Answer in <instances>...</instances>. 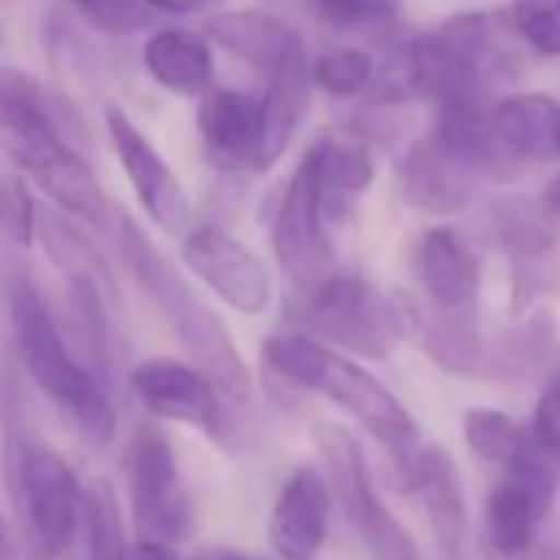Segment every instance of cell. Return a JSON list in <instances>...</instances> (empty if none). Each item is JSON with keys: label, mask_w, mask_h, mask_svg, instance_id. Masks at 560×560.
<instances>
[{"label": "cell", "mask_w": 560, "mask_h": 560, "mask_svg": "<svg viewBox=\"0 0 560 560\" xmlns=\"http://www.w3.org/2000/svg\"><path fill=\"white\" fill-rule=\"evenodd\" d=\"M264 363L284 383L317 393L350 412L386 452L393 468L419 445V425L409 409L357 360L314 340L311 334H277L264 343Z\"/></svg>", "instance_id": "1"}, {"label": "cell", "mask_w": 560, "mask_h": 560, "mask_svg": "<svg viewBox=\"0 0 560 560\" xmlns=\"http://www.w3.org/2000/svg\"><path fill=\"white\" fill-rule=\"evenodd\" d=\"M0 149L70 214L90 224L109 221V201L93 168L60 139L40 86L18 70H0Z\"/></svg>", "instance_id": "2"}, {"label": "cell", "mask_w": 560, "mask_h": 560, "mask_svg": "<svg viewBox=\"0 0 560 560\" xmlns=\"http://www.w3.org/2000/svg\"><path fill=\"white\" fill-rule=\"evenodd\" d=\"M122 250L126 260L132 264V273L139 277V284L155 298L178 343L188 350L191 366L218 389V396L231 409L247 406L254 396V380L221 317L185 284L178 267H172V260L162 257L132 221L122 224Z\"/></svg>", "instance_id": "3"}, {"label": "cell", "mask_w": 560, "mask_h": 560, "mask_svg": "<svg viewBox=\"0 0 560 560\" xmlns=\"http://www.w3.org/2000/svg\"><path fill=\"white\" fill-rule=\"evenodd\" d=\"M11 324L18 357L37 389L57 402L93 442H106L116 429L113 402L103 383L93 376L86 363L77 360L70 343L63 340L47 301L31 284L14 288L11 294Z\"/></svg>", "instance_id": "4"}, {"label": "cell", "mask_w": 560, "mask_h": 560, "mask_svg": "<svg viewBox=\"0 0 560 560\" xmlns=\"http://www.w3.org/2000/svg\"><path fill=\"white\" fill-rule=\"evenodd\" d=\"M304 327L314 340L363 360H386L406 337L399 301L360 273H327L311 288Z\"/></svg>", "instance_id": "5"}, {"label": "cell", "mask_w": 560, "mask_h": 560, "mask_svg": "<svg viewBox=\"0 0 560 560\" xmlns=\"http://www.w3.org/2000/svg\"><path fill=\"white\" fill-rule=\"evenodd\" d=\"M560 485V455L537 448L527 435L524 448L508 462L485 498V547L494 560H521L537 547V534L553 511Z\"/></svg>", "instance_id": "6"}, {"label": "cell", "mask_w": 560, "mask_h": 560, "mask_svg": "<svg viewBox=\"0 0 560 560\" xmlns=\"http://www.w3.org/2000/svg\"><path fill=\"white\" fill-rule=\"evenodd\" d=\"M14 494L37 553L63 560L86 524V491L77 471L54 448L21 442L14 455Z\"/></svg>", "instance_id": "7"}, {"label": "cell", "mask_w": 560, "mask_h": 560, "mask_svg": "<svg viewBox=\"0 0 560 560\" xmlns=\"http://www.w3.org/2000/svg\"><path fill=\"white\" fill-rule=\"evenodd\" d=\"M320 448L334 488L330 494H337L347 521L376 553V560H419L412 534L399 524V517H393V511L380 498L357 439L337 425H327L320 432Z\"/></svg>", "instance_id": "8"}, {"label": "cell", "mask_w": 560, "mask_h": 560, "mask_svg": "<svg viewBox=\"0 0 560 560\" xmlns=\"http://www.w3.org/2000/svg\"><path fill=\"white\" fill-rule=\"evenodd\" d=\"M182 260L201 284L244 317H264L273 304V277L264 257L224 228H191L182 234Z\"/></svg>", "instance_id": "9"}, {"label": "cell", "mask_w": 560, "mask_h": 560, "mask_svg": "<svg viewBox=\"0 0 560 560\" xmlns=\"http://www.w3.org/2000/svg\"><path fill=\"white\" fill-rule=\"evenodd\" d=\"M273 254L291 280L301 288H314L334 267V241H330V221L324 214L320 185L314 155L307 152L291 175L284 195H280L273 228H270Z\"/></svg>", "instance_id": "10"}, {"label": "cell", "mask_w": 560, "mask_h": 560, "mask_svg": "<svg viewBox=\"0 0 560 560\" xmlns=\"http://www.w3.org/2000/svg\"><path fill=\"white\" fill-rule=\"evenodd\" d=\"M126 475L132 491V514L152 537L178 544L191 534V501L178 481V458L172 442L155 429L142 425L126 448Z\"/></svg>", "instance_id": "11"}, {"label": "cell", "mask_w": 560, "mask_h": 560, "mask_svg": "<svg viewBox=\"0 0 560 560\" xmlns=\"http://www.w3.org/2000/svg\"><path fill=\"white\" fill-rule=\"evenodd\" d=\"M488 214L491 231L511 264V317H524L534 301L550 288L557 218L544 208L540 198L524 195L494 198Z\"/></svg>", "instance_id": "12"}, {"label": "cell", "mask_w": 560, "mask_h": 560, "mask_svg": "<svg viewBox=\"0 0 560 560\" xmlns=\"http://www.w3.org/2000/svg\"><path fill=\"white\" fill-rule=\"evenodd\" d=\"M129 383H132V393L139 396V402L152 416H159L165 422L195 425L211 442L231 448L234 419L224 409L228 402L218 396V389L195 366L155 357V360L139 363L132 370Z\"/></svg>", "instance_id": "13"}, {"label": "cell", "mask_w": 560, "mask_h": 560, "mask_svg": "<svg viewBox=\"0 0 560 560\" xmlns=\"http://www.w3.org/2000/svg\"><path fill=\"white\" fill-rule=\"evenodd\" d=\"M106 132L116 149V159L145 208V214L165 231L182 237L191 224V201L172 172V165L155 152V145L142 136V129L126 116L122 106H106Z\"/></svg>", "instance_id": "14"}, {"label": "cell", "mask_w": 560, "mask_h": 560, "mask_svg": "<svg viewBox=\"0 0 560 560\" xmlns=\"http://www.w3.org/2000/svg\"><path fill=\"white\" fill-rule=\"evenodd\" d=\"M396 485L425 511L432 537L445 560H462L465 553V530H468V508H465V485L452 455L439 445H419L402 465L393 468Z\"/></svg>", "instance_id": "15"}, {"label": "cell", "mask_w": 560, "mask_h": 560, "mask_svg": "<svg viewBox=\"0 0 560 560\" xmlns=\"http://www.w3.org/2000/svg\"><path fill=\"white\" fill-rule=\"evenodd\" d=\"M311 57L304 40L294 34L288 50L267 70V90L257 103V149L254 168H273L288 155L307 109H311Z\"/></svg>", "instance_id": "16"}, {"label": "cell", "mask_w": 560, "mask_h": 560, "mask_svg": "<svg viewBox=\"0 0 560 560\" xmlns=\"http://www.w3.org/2000/svg\"><path fill=\"white\" fill-rule=\"evenodd\" d=\"M330 524V481L314 468L301 465L280 488L270 511V544L280 560H314L327 540Z\"/></svg>", "instance_id": "17"}, {"label": "cell", "mask_w": 560, "mask_h": 560, "mask_svg": "<svg viewBox=\"0 0 560 560\" xmlns=\"http://www.w3.org/2000/svg\"><path fill=\"white\" fill-rule=\"evenodd\" d=\"M419 284L425 294V304L435 311L468 314L478 311L481 294V264L468 237L452 228L439 224L432 228L419 244Z\"/></svg>", "instance_id": "18"}, {"label": "cell", "mask_w": 560, "mask_h": 560, "mask_svg": "<svg viewBox=\"0 0 560 560\" xmlns=\"http://www.w3.org/2000/svg\"><path fill=\"white\" fill-rule=\"evenodd\" d=\"M399 182L409 205L429 214H455L475 195V172L458 162L432 132L409 145L399 162Z\"/></svg>", "instance_id": "19"}, {"label": "cell", "mask_w": 560, "mask_h": 560, "mask_svg": "<svg viewBox=\"0 0 560 560\" xmlns=\"http://www.w3.org/2000/svg\"><path fill=\"white\" fill-rule=\"evenodd\" d=\"M402 307V320H406V334H412L422 347V353L445 373L452 376H471L481 370V357H485V340H481V324H478V311L468 314H452V311H435V307H419V304H406Z\"/></svg>", "instance_id": "20"}, {"label": "cell", "mask_w": 560, "mask_h": 560, "mask_svg": "<svg viewBox=\"0 0 560 560\" xmlns=\"http://www.w3.org/2000/svg\"><path fill=\"white\" fill-rule=\"evenodd\" d=\"M198 136L208 162L218 172H241L244 165H254L257 103L237 90L205 93L198 109Z\"/></svg>", "instance_id": "21"}, {"label": "cell", "mask_w": 560, "mask_h": 560, "mask_svg": "<svg viewBox=\"0 0 560 560\" xmlns=\"http://www.w3.org/2000/svg\"><path fill=\"white\" fill-rule=\"evenodd\" d=\"M491 129L504 152L521 162L560 159V106L544 93H521L488 106Z\"/></svg>", "instance_id": "22"}, {"label": "cell", "mask_w": 560, "mask_h": 560, "mask_svg": "<svg viewBox=\"0 0 560 560\" xmlns=\"http://www.w3.org/2000/svg\"><path fill=\"white\" fill-rule=\"evenodd\" d=\"M149 77L175 96H205L214 80V54L208 37L188 31H159L142 47Z\"/></svg>", "instance_id": "23"}, {"label": "cell", "mask_w": 560, "mask_h": 560, "mask_svg": "<svg viewBox=\"0 0 560 560\" xmlns=\"http://www.w3.org/2000/svg\"><path fill=\"white\" fill-rule=\"evenodd\" d=\"M311 155H314V168H317L324 214L334 228L353 208V201L370 188L376 165H373L370 149L350 136H327L311 149Z\"/></svg>", "instance_id": "24"}, {"label": "cell", "mask_w": 560, "mask_h": 560, "mask_svg": "<svg viewBox=\"0 0 560 560\" xmlns=\"http://www.w3.org/2000/svg\"><path fill=\"white\" fill-rule=\"evenodd\" d=\"M205 37H208V44L221 47L224 54H231L257 70H270L280 60V54L288 50L294 31H288L267 11L244 8V11L214 14L205 27Z\"/></svg>", "instance_id": "25"}, {"label": "cell", "mask_w": 560, "mask_h": 560, "mask_svg": "<svg viewBox=\"0 0 560 560\" xmlns=\"http://www.w3.org/2000/svg\"><path fill=\"white\" fill-rule=\"evenodd\" d=\"M553 357V320L550 314H534L530 320H517L514 327L481 357V370L504 383H521L550 366Z\"/></svg>", "instance_id": "26"}, {"label": "cell", "mask_w": 560, "mask_h": 560, "mask_svg": "<svg viewBox=\"0 0 560 560\" xmlns=\"http://www.w3.org/2000/svg\"><path fill=\"white\" fill-rule=\"evenodd\" d=\"M37 234L50 254V260L57 267H63L70 277H73V284L80 291H96V288H106L109 294H116V284H113V273L103 260V254L86 241L80 237L67 221L60 218H44L37 221Z\"/></svg>", "instance_id": "27"}, {"label": "cell", "mask_w": 560, "mask_h": 560, "mask_svg": "<svg viewBox=\"0 0 560 560\" xmlns=\"http://www.w3.org/2000/svg\"><path fill=\"white\" fill-rule=\"evenodd\" d=\"M462 432H465L471 455L485 465H494L498 471L508 462H514V455L527 442V432L511 416L498 409H485V406H475L462 416Z\"/></svg>", "instance_id": "28"}, {"label": "cell", "mask_w": 560, "mask_h": 560, "mask_svg": "<svg viewBox=\"0 0 560 560\" xmlns=\"http://www.w3.org/2000/svg\"><path fill=\"white\" fill-rule=\"evenodd\" d=\"M86 547L90 560H129V540L122 524V508L106 481L86 488Z\"/></svg>", "instance_id": "29"}, {"label": "cell", "mask_w": 560, "mask_h": 560, "mask_svg": "<svg viewBox=\"0 0 560 560\" xmlns=\"http://www.w3.org/2000/svg\"><path fill=\"white\" fill-rule=\"evenodd\" d=\"M37 205L31 191V178L24 168L0 149V231L18 247H31L37 241Z\"/></svg>", "instance_id": "30"}, {"label": "cell", "mask_w": 560, "mask_h": 560, "mask_svg": "<svg viewBox=\"0 0 560 560\" xmlns=\"http://www.w3.org/2000/svg\"><path fill=\"white\" fill-rule=\"evenodd\" d=\"M376 67L373 57L363 50H334L327 57H320L317 63H311V80L317 90L330 93V96H360L370 90Z\"/></svg>", "instance_id": "31"}, {"label": "cell", "mask_w": 560, "mask_h": 560, "mask_svg": "<svg viewBox=\"0 0 560 560\" xmlns=\"http://www.w3.org/2000/svg\"><path fill=\"white\" fill-rule=\"evenodd\" d=\"M511 24L537 57H560V0H511Z\"/></svg>", "instance_id": "32"}, {"label": "cell", "mask_w": 560, "mask_h": 560, "mask_svg": "<svg viewBox=\"0 0 560 560\" xmlns=\"http://www.w3.org/2000/svg\"><path fill=\"white\" fill-rule=\"evenodd\" d=\"M314 14L337 31H370L393 24L402 0H311Z\"/></svg>", "instance_id": "33"}, {"label": "cell", "mask_w": 560, "mask_h": 560, "mask_svg": "<svg viewBox=\"0 0 560 560\" xmlns=\"http://www.w3.org/2000/svg\"><path fill=\"white\" fill-rule=\"evenodd\" d=\"M73 11L109 37H129L149 27L152 11L142 0H70Z\"/></svg>", "instance_id": "34"}, {"label": "cell", "mask_w": 560, "mask_h": 560, "mask_svg": "<svg viewBox=\"0 0 560 560\" xmlns=\"http://www.w3.org/2000/svg\"><path fill=\"white\" fill-rule=\"evenodd\" d=\"M530 442L550 455H560V370L550 376L547 389L540 393L530 419Z\"/></svg>", "instance_id": "35"}, {"label": "cell", "mask_w": 560, "mask_h": 560, "mask_svg": "<svg viewBox=\"0 0 560 560\" xmlns=\"http://www.w3.org/2000/svg\"><path fill=\"white\" fill-rule=\"evenodd\" d=\"M149 11H162V14H211L228 0H142Z\"/></svg>", "instance_id": "36"}, {"label": "cell", "mask_w": 560, "mask_h": 560, "mask_svg": "<svg viewBox=\"0 0 560 560\" xmlns=\"http://www.w3.org/2000/svg\"><path fill=\"white\" fill-rule=\"evenodd\" d=\"M129 560H182V557L175 553V547L168 540L145 534L136 544H129Z\"/></svg>", "instance_id": "37"}, {"label": "cell", "mask_w": 560, "mask_h": 560, "mask_svg": "<svg viewBox=\"0 0 560 560\" xmlns=\"http://www.w3.org/2000/svg\"><path fill=\"white\" fill-rule=\"evenodd\" d=\"M191 560H264V557L241 553V550H231V547H208V550H198Z\"/></svg>", "instance_id": "38"}, {"label": "cell", "mask_w": 560, "mask_h": 560, "mask_svg": "<svg viewBox=\"0 0 560 560\" xmlns=\"http://www.w3.org/2000/svg\"><path fill=\"white\" fill-rule=\"evenodd\" d=\"M540 201H544V208H547L553 218H560V175H553V178L547 182V188H544Z\"/></svg>", "instance_id": "39"}, {"label": "cell", "mask_w": 560, "mask_h": 560, "mask_svg": "<svg viewBox=\"0 0 560 560\" xmlns=\"http://www.w3.org/2000/svg\"><path fill=\"white\" fill-rule=\"evenodd\" d=\"M521 560H560V540L547 547H530Z\"/></svg>", "instance_id": "40"}, {"label": "cell", "mask_w": 560, "mask_h": 560, "mask_svg": "<svg viewBox=\"0 0 560 560\" xmlns=\"http://www.w3.org/2000/svg\"><path fill=\"white\" fill-rule=\"evenodd\" d=\"M0 560H18V550H14V540H11L4 517H0Z\"/></svg>", "instance_id": "41"}]
</instances>
